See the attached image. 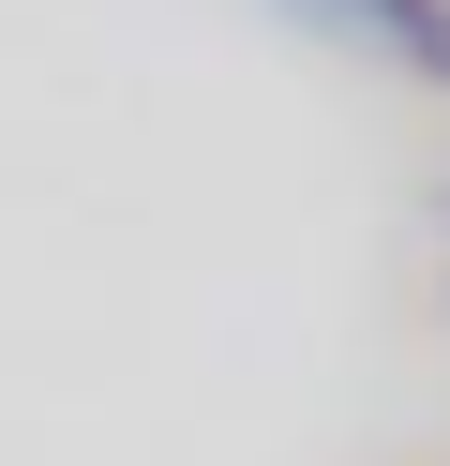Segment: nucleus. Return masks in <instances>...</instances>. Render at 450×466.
<instances>
[{
    "label": "nucleus",
    "mask_w": 450,
    "mask_h": 466,
    "mask_svg": "<svg viewBox=\"0 0 450 466\" xmlns=\"http://www.w3.org/2000/svg\"><path fill=\"white\" fill-rule=\"evenodd\" d=\"M285 15H315V31L375 46V61H405L420 91H450V0H285Z\"/></svg>",
    "instance_id": "1"
}]
</instances>
